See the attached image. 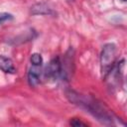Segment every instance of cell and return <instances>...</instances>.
Wrapping results in <instances>:
<instances>
[{
	"mask_svg": "<svg viewBox=\"0 0 127 127\" xmlns=\"http://www.w3.org/2000/svg\"><path fill=\"white\" fill-rule=\"evenodd\" d=\"M122 1H126V0H122Z\"/></svg>",
	"mask_w": 127,
	"mask_h": 127,
	"instance_id": "obj_10",
	"label": "cell"
},
{
	"mask_svg": "<svg viewBox=\"0 0 127 127\" xmlns=\"http://www.w3.org/2000/svg\"><path fill=\"white\" fill-rule=\"evenodd\" d=\"M30 62H31V64H41V65H43V58L38 53H34V54L31 55Z\"/></svg>",
	"mask_w": 127,
	"mask_h": 127,
	"instance_id": "obj_7",
	"label": "cell"
},
{
	"mask_svg": "<svg viewBox=\"0 0 127 127\" xmlns=\"http://www.w3.org/2000/svg\"><path fill=\"white\" fill-rule=\"evenodd\" d=\"M115 59H116V46L113 43L105 44L100 54V65L104 77L114 66Z\"/></svg>",
	"mask_w": 127,
	"mask_h": 127,
	"instance_id": "obj_2",
	"label": "cell"
},
{
	"mask_svg": "<svg viewBox=\"0 0 127 127\" xmlns=\"http://www.w3.org/2000/svg\"><path fill=\"white\" fill-rule=\"evenodd\" d=\"M44 77L47 80H57L62 74V63L60 58H54L49 62L44 69Z\"/></svg>",
	"mask_w": 127,
	"mask_h": 127,
	"instance_id": "obj_3",
	"label": "cell"
},
{
	"mask_svg": "<svg viewBox=\"0 0 127 127\" xmlns=\"http://www.w3.org/2000/svg\"><path fill=\"white\" fill-rule=\"evenodd\" d=\"M65 95L70 102L79 106L80 108L86 110V112L90 113L93 117H95L99 122L111 125L113 124V115L107 109L105 105H103L97 99L85 94L78 93L72 89H68L65 91Z\"/></svg>",
	"mask_w": 127,
	"mask_h": 127,
	"instance_id": "obj_1",
	"label": "cell"
},
{
	"mask_svg": "<svg viewBox=\"0 0 127 127\" xmlns=\"http://www.w3.org/2000/svg\"><path fill=\"white\" fill-rule=\"evenodd\" d=\"M0 69L5 73H15L16 71L13 61L10 58H7L1 55H0Z\"/></svg>",
	"mask_w": 127,
	"mask_h": 127,
	"instance_id": "obj_5",
	"label": "cell"
},
{
	"mask_svg": "<svg viewBox=\"0 0 127 127\" xmlns=\"http://www.w3.org/2000/svg\"><path fill=\"white\" fill-rule=\"evenodd\" d=\"M31 12L34 15H52L53 10L45 3H37L31 7Z\"/></svg>",
	"mask_w": 127,
	"mask_h": 127,
	"instance_id": "obj_6",
	"label": "cell"
},
{
	"mask_svg": "<svg viewBox=\"0 0 127 127\" xmlns=\"http://www.w3.org/2000/svg\"><path fill=\"white\" fill-rule=\"evenodd\" d=\"M69 124L71 126H74V127H78V126H86L85 123H83L82 121H80L79 119H76V118H72L69 122Z\"/></svg>",
	"mask_w": 127,
	"mask_h": 127,
	"instance_id": "obj_9",
	"label": "cell"
},
{
	"mask_svg": "<svg viewBox=\"0 0 127 127\" xmlns=\"http://www.w3.org/2000/svg\"><path fill=\"white\" fill-rule=\"evenodd\" d=\"M12 18H13V16L11 14L6 13V12H0V24L5 22V21H7V20L12 19Z\"/></svg>",
	"mask_w": 127,
	"mask_h": 127,
	"instance_id": "obj_8",
	"label": "cell"
},
{
	"mask_svg": "<svg viewBox=\"0 0 127 127\" xmlns=\"http://www.w3.org/2000/svg\"><path fill=\"white\" fill-rule=\"evenodd\" d=\"M42 66L41 64H31V66L28 70V82L30 86L35 87L40 82V77L42 74Z\"/></svg>",
	"mask_w": 127,
	"mask_h": 127,
	"instance_id": "obj_4",
	"label": "cell"
}]
</instances>
